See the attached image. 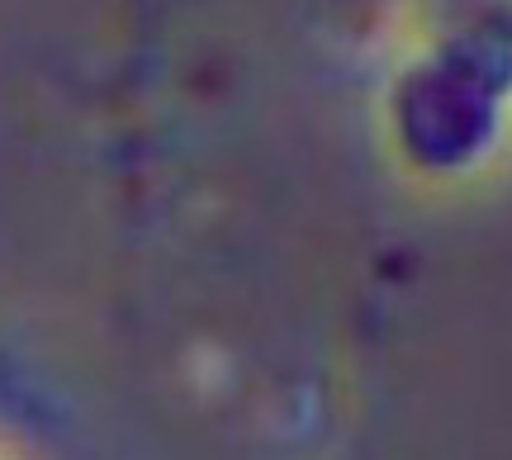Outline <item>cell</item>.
Here are the masks:
<instances>
[{"label":"cell","instance_id":"obj_1","mask_svg":"<svg viewBox=\"0 0 512 460\" xmlns=\"http://www.w3.org/2000/svg\"><path fill=\"white\" fill-rule=\"evenodd\" d=\"M0 460H10V456H5V451H0Z\"/></svg>","mask_w":512,"mask_h":460}]
</instances>
